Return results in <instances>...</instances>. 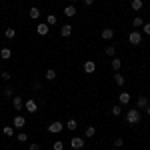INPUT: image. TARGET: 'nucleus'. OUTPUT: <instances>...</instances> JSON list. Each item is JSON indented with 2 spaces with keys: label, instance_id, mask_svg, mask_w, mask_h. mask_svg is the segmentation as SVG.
Here are the masks:
<instances>
[{
  "label": "nucleus",
  "instance_id": "obj_1",
  "mask_svg": "<svg viewBox=\"0 0 150 150\" xmlns=\"http://www.w3.org/2000/svg\"><path fill=\"white\" fill-rule=\"evenodd\" d=\"M126 122L128 124H138L140 122V110L138 108H130L126 112Z\"/></svg>",
  "mask_w": 150,
  "mask_h": 150
},
{
  "label": "nucleus",
  "instance_id": "obj_2",
  "mask_svg": "<svg viewBox=\"0 0 150 150\" xmlns=\"http://www.w3.org/2000/svg\"><path fill=\"white\" fill-rule=\"evenodd\" d=\"M128 42H130V44H140V42H142V34H140L138 30L130 32V34H128Z\"/></svg>",
  "mask_w": 150,
  "mask_h": 150
},
{
  "label": "nucleus",
  "instance_id": "obj_3",
  "mask_svg": "<svg viewBox=\"0 0 150 150\" xmlns=\"http://www.w3.org/2000/svg\"><path fill=\"white\" fill-rule=\"evenodd\" d=\"M62 128H64L62 122H52V124H48V132L50 134H58V132H62Z\"/></svg>",
  "mask_w": 150,
  "mask_h": 150
},
{
  "label": "nucleus",
  "instance_id": "obj_4",
  "mask_svg": "<svg viewBox=\"0 0 150 150\" xmlns=\"http://www.w3.org/2000/svg\"><path fill=\"white\" fill-rule=\"evenodd\" d=\"M12 126H14V128H24V126H26V118H24V116H20V114H16V116H14Z\"/></svg>",
  "mask_w": 150,
  "mask_h": 150
},
{
  "label": "nucleus",
  "instance_id": "obj_5",
  "mask_svg": "<svg viewBox=\"0 0 150 150\" xmlns=\"http://www.w3.org/2000/svg\"><path fill=\"white\" fill-rule=\"evenodd\" d=\"M24 108H26L30 114H34L36 110H38V104H36V100H26V102H24Z\"/></svg>",
  "mask_w": 150,
  "mask_h": 150
},
{
  "label": "nucleus",
  "instance_id": "obj_6",
  "mask_svg": "<svg viewBox=\"0 0 150 150\" xmlns=\"http://www.w3.org/2000/svg\"><path fill=\"white\" fill-rule=\"evenodd\" d=\"M70 146H72L74 150H80L82 146H84V140H82V138H78V136H74V138L70 140Z\"/></svg>",
  "mask_w": 150,
  "mask_h": 150
},
{
  "label": "nucleus",
  "instance_id": "obj_7",
  "mask_svg": "<svg viewBox=\"0 0 150 150\" xmlns=\"http://www.w3.org/2000/svg\"><path fill=\"white\" fill-rule=\"evenodd\" d=\"M94 70H96V62H94V60H86V62H84V72L92 74Z\"/></svg>",
  "mask_w": 150,
  "mask_h": 150
},
{
  "label": "nucleus",
  "instance_id": "obj_8",
  "mask_svg": "<svg viewBox=\"0 0 150 150\" xmlns=\"http://www.w3.org/2000/svg\"><path fill=\"white\" fill-rule=\"evenodd\" d=\"M48 30H50V28H48V24H46V22H42V24H38V26H36V32H38L40 36H46V34H48Z\"/></svg>",
  "mask_w": 150,
  "mask_h": 150
},
{
  "label": "nucleus",
  "instance_id": "obj_9",
  "mask_svg": "<svg viewBox=\"0 0 150 150\" xmlns=\"http://www.w3.org/2000/svg\"><path fill=\"white\" fill-rule=\"evenodd\" d=\"M12 104H14V108H16V110H22V106H24V100L20 98V96H18V94H16V96L12 98Z\"/></svg>",
  "mask_w": 150,
  "mask_h": 150
},
{
  "label": "nucleus",
  "instance_id": "obj_10",
  "mask_svg": "<svg viewBox=\"0 0 150 150\" xmlns=\"http://www.w3.org/2000/svg\"><path fill=\"white\" fill-rule=\"evenodd\" d=\"M130 98H132V96H130V92H120V94H118L120 104H128V102H130Z\"/></svg>",
  "mask_w": 150,
  "mask_h": 150
},
{
  "label": "nucleus",
  "instance_id": "obj_11",
  "mask_svg": "<svg viewBox=\"0 0 150 150\" xmlns=\"http://www.w3.org/2000/svg\"><path fill=\"white\" fill-rule=\"evenodd\" d=\"M60 34L64 36V38H68V36L72 34V26H70V24H64V26L60 28Z\"/></svg>",
  "mask_w": 150,
  "mask_h": 150
},
{
  "label": "nucleus",
  "instance_id": "obj_12",
  "mask_svg": "<svg viewBox=\"0 0 150 150\" xmlns=\"http://www.w3.org/2000/svg\"><path fill=\"white\" fill-rule=\"evenodd\" d=\"M112 36H114V30H112V28H104L102 30V38L104 40H110Z\"/></svg>",
  "mask_w": 150,
  "mask_h": 150
},
{
  "label": "nucleus",
  "instance_id": "obj_13",
  "mask_svg": "<svg viewBox=\"0 0 150 150\" xmlns=\"http://www.w3.org/2000/svg\"><path fill=\"white\" fill-rule=\"evenodd\" d=\"M136 104H138V108H146V106H148V98H146V96H138Z\"/></svg>",
  "mask_w": 150,
  "mask_h": 150
},
{
  "label": "nucleus",
  "instance_id": "obj_14",
  "mask_svg": "<svg viewBox=\"0 0 150 150\" xmlns=\"http://www.w3.org/2000/svg\"><path fill=\"white\" fill-rule=\"evenodd\" d=\"M64 14H66L68 18H72V16H76V8H74V6H66V8H64Z\"/></svg>",
  "mask_w": 150,
  "mask_h": 150
},
{
  "label": "nucleus",
  "instance_id": "obj_15",
  "mask_svg": "<svg viewBox=\"0 0 150 150\" xmlns=\"http://www.w3.org/2000/svg\"><path fill=\"white\" fill-rule=\"evenodd\" d=\"M28 14H30V18H32V20H36V18H40V10H38V8H36V6H32V8H30V12H28Z\"/></svg>",
  "mask_w": 150,
  "mask_h": 150
},
{
  "label": "nucleus",
  "instance_id": "obj_16",
  "mask_svg": "<svg viewBox=\"0 0 150 150\" xmlns=\"http://www.w3.org/2000/svg\"><path fill=\"white\" fill-rule=\"evenodd\" d=\"M66 128H68V130H76V128H78V122H76L74 118H70L68 122H66Z\"/></svg>",
  "mask_w": 150,
  "mask_h": 150
},
{
  "label": "nucleus",
  "instance_id": "obj_17",
  "mask_svg": "<svg viewBox=\"0 0 150 150\" xmlns=\"http://www.w3.org/2000/svg\"><path fill=\"white\" fill-rule=\"evenodd\" d=\"M142 6H144L142 0H132V10H142Z\"/></svg>",
  "mask_w": 150,
  "mask_h": 150
},
{
  "label": "nucleus",
  "instance_id": "obj_18",
  "mask_svg": "<svg viewBox=\"0 0 150 150\" xmlns=\"http://www.w3.org/2000/svg\"><path fill=\"white\" fill-rule=\"evenodd\" d=\"M10 50H8V48H0V58H4V60H8V58H10Z\"/></svg>",
  "mask_w": 150,
  "mask_h": 150
},
{
  "label": "nucleus",
  "instance_id": "obj_19",
  "mask_svg": "<svg viewBox=\"0 0 150 150\" xmlns=\"http://www.w3.org/2000/svg\"><path fill=\"white\" fill-rule=\"evenodd\" d=\"M114 82L118 84V86H122V84H124V76H122L120 72H116V74H114Z\"/></svg>",
  "mask_w": 150,
  "mask_h": 150
},
{
  "label": "nucleus",
  "instance_id": "obj_20",
  "mask_svg": "<svg viewBox=\"0 0 150 150\" xmlns=\"http://www.w3.org/2000/svg\"><path fill=\"white\" fill-rule=\"evenodd\" d=\"M56 22H58L56 16H54V14H48V18H46V24H48V26H54Z\"/></svg>",
  "mask_w": 150,
  "mask_h": 150
},
{
  "label": "nucleus",
  "instance_id": "obj_21",
  "mask_svg": "<svg viewBox=\"0 0 150 150\" xmlns=\"http://www.w3.org/2000/svg\"><path fill=\"white\" fill-rule=\"evenodd\" d=\"M120 66H122V62H120V58H112V68L118 72L120 70Z\"/></svg>",
  "mask_w": 150,
  "mask_h": 150
},
{
  "label": "nucleus",
  "instance_id": "obj_22",
  "mask_svg": "<svg viewBox=\"0 0 150 150\" xmlns=\"http://www.w3.org/2000/svg\"><path fill=\"white\" fill-rule=\"evenodd\" d=\"M132 26H136V28H140V26H144V20H142L140 16H136V18L132 20Z\"/></svg>",
  "mask_w": 150,
  "mask_h": 150
},
{
  "label": "nucleus",
  "instance_id": "obj_23",
  "mask_svg": "<svg viewBox=\"0 0 150 150\" xmlns=\"http://www.w3.org/2000/svg\"><path fill=\"white\" fill-rule=\"evenodd\" d=\"M46 78H48V80H54V78H56V70L48 68V70H46Z\"/></svg>",
  "mask_w": 150,
  "mask_h": 150
},
{
  "label": "nucleus",
  "instance_id": "obj_24",
  "mask_svg": "<svg viewBox=\"0 0 150 150\" xmlns=\"http://www.w3.org/2000/svg\"><path fill=\"white\" fill-rule=\"evenodd\" d=\"M84 134H86L88 138H92L94 134H96V128H94V126H88V128H86V132H84Z\"/></svg>",
  "mask_w": 150,
  "mask_h": 150
},
{
  "label": "nucleus",
  "instance_id": "obj_25",
  "mask_svg": "<svg viewBox=\"0 0 150 150\" xmlns=\"http://www.w3.org/2000/svg\"><path fill=\"white\" fill-rule=\"evenodd\" d=\"M4 34H6V38H14V36H16V30H14V28H6Z\"/></svg>",
  "mask_w": 150,
  "mask_h": 150
},
{
  "label": "nucleus",
  "instance_id": "obj_26",
  "mask_svg": "<svg viewBox=\"0 0 150 150\" xmlns=\"http://www.w3.org/2000/svg\"><path fill=\"white\" fill-rule=\"evenodd\" d=\"M52 148L54 150H64V142H62V140H56V142L52 144Z\"/></svg>",
  "mask_w": 150,
  "mask_h": 150
},
{
  "label": "nucleus",
  "instance_id": "obj_27",
  "mask_svg": "<svg viewBox=\"0 0 150 150\" xmlns=\"http://www.w3.org/2000/svg\"><path fill=\"white\" fill-rule=\"evenodd\" d=\"M16 140H18V142H28V134H24V132H20V134H18V136H16Z\"/></svg>",
  "mask_w": 150,
  "mask_h": 150
},
{
  "label": "nucleus",
  "instance_id": "obj_28",
  "mask_svg": "<svg viewBox=\"0 0 150 150\" xmlns=\"http://www.w3.org/2000/svg\"><path fill=\"white\" fill-rule=\"evenodd\" d=\"M122 114V106H112V116H120Z\"/></svg>",
  "mask_w": 150,
  "mask_h": 150
},
{
  "label": "nucleus",
  "instance_id": "obj_29",
  "mask_svg": "<svg viewBox=\"0 0 150 150\" xmlns=\"http://www.w3.org/2000/svg\"><path fill=\"white\" fill-rule=\"evenodd\" d=\"M4 96H6V98H12V96H14V88H10V86H8V88L4 90Z\"/></svg>",
  "mask_w": 150,
  "mask_h": 150
},
{
  "label": "nucleus",
  "instance_id": "obj_30",
  "mask_svg": "<svg viewBox=\"0 0 150 150\" xmlns=\"http://www.w3.org/2000/svg\"><path fill=\"white\" fill-rule=\"evenodd\" d=\"M4 134L6 136H12L14 134V126H4Z\"/></svg>",
  "mask_w": 150,
  "mask_h": 150
},
{
  "label": "nucleus",
  "instance_id": "obj_31",
  "mask_svg": "<svg viewBox=\"0 0 150 150\" xmlns=\"http://www.w3.org/2000/svg\"><path fill=\"white\" fill-rule=\"evenodd\" d=\"M122 144H124V140H122V138H114V148H120Z\"/></svg>",
  "mask_w": 150,
  "mask_h": 150
},
{
  "label": "nucleus",
  "instance_id": "obj_32",
  "mask_svg": "<svg viewBox=\"0 0 150 150\" xmlns=\"http://www.w3.org/2000/svg\"><path fill=\"white\" fill-rule=\"evenodd\" d=\"M114 52H116L114 46H108V48H106V54H108V56H114Z\"/></svg>",
  "mask_w": 150,
  "mask_h": 150
},
{
  "label": "nucleus",
  "instance_id": "obj_33",
  "mask_svg": "<svg viewBox=\"0 0 150 150\" xmlns=\"http://www.w3.org/2000/svg\"><path fill=\"white\" fill-rule=\"evenodd\" d=\"M0 76H2V78H4V80H10L12 76H10V72H2V74H0Z\"/></svg>",
  "mask_w": 150,
  "mask_h": 150
},
{
  "label": "nucleus",
  "instance_id": "obj_34",
  "mask_svg": "<svg viewBox=\"0 0 150 150\" xmlns=\"http://www.w3.org/2000/svg\"><path fill=\"white\" fill-rule=\"evenodd\" d=\"M144 34H148V36H150V22L144 24Z\"/></svg>",
  "mask_w": 150,
  "mask_h": 150
},
{
  "label": "nucleus",
  "instance_id": "obj_35",
  "mask_svg": "<svg viewBox=\"0 0 150 150\" xmlns=\"http://www.w3.org/2000/svg\"><path fill=\"white\" fill-rule=\"evenodd\" d=\"M30 150H40V146H38L36 142H32V144H30Z\"/></svg>",
  "mask_w": 150,
  "mask_h": 150
},
{
  "label": "nucleus",
  "instance_id": "obj_36",
  "mask_svg": "<svg viewBox=\"0 0 150 150\" xmlns=\"http://www.w3.org/2000/svg\"><path fill=\"white\" fill-rule=\"evenodd\" d=\"M84 4H86V6H92V4H94V0H84Z\"/></svg>",
  "mask_w": 150,
  "mask_h": 150
},
{
  "label": "nucleus",
  "instance_id": "obj_37",
  "mask_svg": "<svg viewBox=\"0 0 150 150\" xmlns=\"http://www.w3.org/2000/svg\"><path fill=\"white\" fill-rule=\"evenodd\" d=\"M146 114H150V104H148V106H146Z\"/></svg>",
  "mask_w": 150,
  "mask_h": 150
},
{
  "label": "nucleus",
  "instance_id": "obj_38",
  "mask_svg": "<svg viewBox=\"0 0 150 150\" xmlns=\"http://www.w3.org/2000/svg\"><path fill=\"white\" fill-rule=\"evenodd\" d=\"M70 2H78V0H70Z\"/></svg>",
  "mask_w": 150,
  "mask_h": 150
},
{
  "label": "nucleus",
  "instance_id": "obj_39",
  "mask_svg": "<svg viewBox=\"0 0 150 150\" xmlns=\"http://www.w3.org/2000/svg\"><path fill=\"white\" fill-rule=\"evenodd\" d=\"M110 150H116V148H110Z\"/></svg>",
  "mask_w": 150,
  "mask_h": 150
}]
</instances>
